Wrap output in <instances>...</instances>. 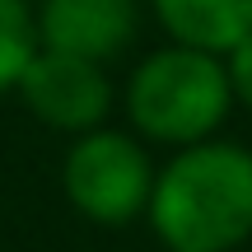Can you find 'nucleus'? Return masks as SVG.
Wrapping results in <instances>:
<instances>
[{"label": "nucleus", "mask_w": 252, "mask_h": 252, "mask_svg": "<svg viewBox=\"0 0 252 252\" xmlns=\"http://www.w3.org/2000/svg\"><path fill=\"white\" fill-rule=\"evenodd\" d=\"M150 220L173 252H229L252 234V154L191 145L163 168Z\"/></svg>", "instance_id": "f257e3e1"}, {"label": "nucleus", "mask_w": 252, "mask_h": 252, "mask_svg": "<svg viewBox=\"0 0 252 252\" xmlns=\"http://www.w3.org/2000/svg\"><path fill=\"white\" fill-rule=\"evenodd\" d=\"M234 84L210 52L173 47L159 52L131 80V122L154 140L196 145L224 122Z\"/></svg>", "instance_id": "f03ea898"}, {"label": "nucleus", "mask_w": 252, "mask_h": 252, "mask_svg": "<svg viewBox=\"0 0 252 252\" xmlns=\"http://www.w3.org/2000/svg\"><path fill=\"white\" fill-rule=\"evenodd\" d=\"M65 191H70V201L89 220H98V224H126L154 196L150 159L126 135L94 131L65 159Z\"/></svg>", "instance_id": "7ed1b4c3"}, {"label": "nucleus", "mask_w": 252, "mask_h": 252, "mask_svg": "<svg viewBox=\"0 0 252 252\" xmlns=\"http://www.w3.org/2000/svg\"><path fill=\"white\" fill-rule=\"evenodd\" d=\"M19 89H24L28 108L42 122L65 126V131L98 126L108 103H112V89L103 80L98 61H84V56H70V52H52V47L28 61Z\"/></svg>", "instance_id": "20e7f679"}, {"label": "nucleus", "mask_w": 252, "mask_h": 252, "mask_svg": "<svg viewBox=\"0 0 252 252\" xmlns=\"http://www.w3.org/2000/svg\"><path fill=\"white\" fill-rule=\"evenodd\" d=\"M135 33V0H47L42 37L52 52H70L84 61L117 56Z\"/></svg>", "instance_id": "39448f33"}, {"label": "nucleus", "mask_w": 252, "mask_h": 252, "mask_svg": "<svg viewBox=\"0 0 252 252\" xmlns=\"http://www.w3.org/2000/svg\"><path fill=\"white\" fill-rule=\"evenodd\" d=\"M163 28L196 52H234L252 37V0H154Z\"/></svg>", "instance_id": "423d86ee"}, {"label": "nucleus", "mask_w": 252, "mask_h": 252, "mask_svg": "<svg viewBox=\"0 0 252 252\" xmlns=\"http://www.w3.org/2000/svg\"><path fill=\"white\" fill-rule=\"evenodd\" d=\"M33 24H28L24 0H0V94L24 80L33 61Z\"/></svg>", "instance_id": "0eeeda50"}, {"label": "nucleus", "mask_w": 252, "mask_h": 252, "mask_svg": "<svg viewBox=\"0 0 252 252\" xmlns=\"http://www.w3.org/2000/svg\"><path fill=\"white\" fill-rule=\"evenodd\" d=\"M224 70H229V84H234V94L252 108V37H243V42L229 52V65H224Z\"/></svg>", "instance_id": "6e6552de"}]
</instances>
